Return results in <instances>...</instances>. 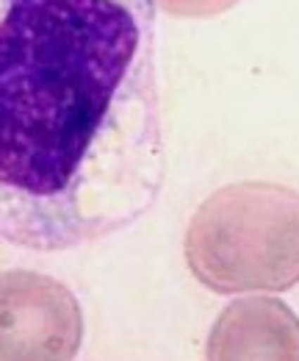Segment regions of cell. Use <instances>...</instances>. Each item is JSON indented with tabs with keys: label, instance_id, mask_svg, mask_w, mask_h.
I'll use <instances>...</instances> for the list:
<instances>
[{
	"label": "cell",
	"instance_id": "cell-5",
	"mask_svg": "<svg viewBox=\"0 0 299 361\" xmlns=\"http://www.w3.org/2000/svg\"><path fill=\"white\" fill-rule=\"evenodd\" d=\"M155 8L167 11L170 17H186V20H205L230 11L241 0H153Z\"/></svg>",
	"mask_w": 299,
	"mask_h": 361
},
{
	"label": "cell",
	"instance_id": "cell-1",
	"mask_svg": "<svg viewBox=\"0 0 299 361\" xmlns=\"http://www.w3.org/2000/svg\"><path fill=\"white\" fill-rule=\"evenodd\" d=\"M155 14L153 0H0V242L75 250L153 212Z\"/></svg>",
	"mask_w": 299,
	"mask_h": 361
},
{
	"label": "cell",
	"instance_id": "cell-4",
	"mask_svg": "<svg viewBox=\"0 0 299 361\" xmlns=\"http://www.w3.org/2000/svg\"><path fill=\"white\" fill-rule=\"evenodd\" d=\"M205 361H299V314L274 295H236L211 325Z\"/></svg>",
	"mask_w": 299,
	"mask_h": 361
},
{
	"label": "cell",
	"instance_id": "cell-2",
	"mask_svg": "<svg viewBox=\"0 0 299 361\" xmlns=\"http://www.w3.org/2000/svg\"><path fill=\"white\" fill-rule=\"evenodd\" d=\"M183 256L216 295H277L299 283V192L272 180H238L191 214Z\"/></svg>",
	"mask_w": 299,
	"mask_h": 361
},
{
	"label": "cell",
	"instance_id": "cell-3",
	"mask_svg": "<svg viewBox=\"0 0 299 361\" xmlns=\"http://www.w3.org/2000/svg\"><path fill=\"white\" fill-rule=\"evenodd\" d=\"M84 331L67 283L37 270L0 272V361H75Z\"/></svg>",
	"mask_w": 299,
	"mask_h": 361
}]
</instances>
